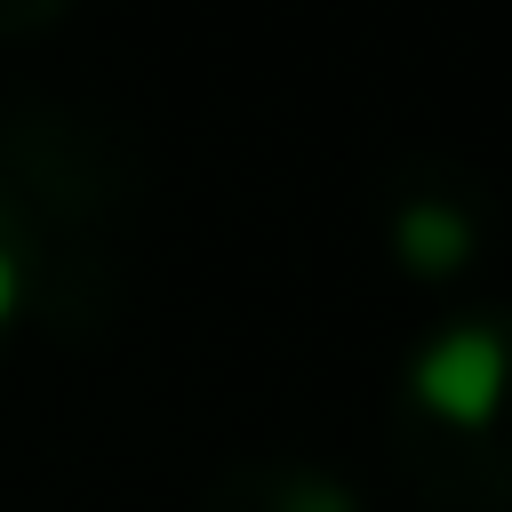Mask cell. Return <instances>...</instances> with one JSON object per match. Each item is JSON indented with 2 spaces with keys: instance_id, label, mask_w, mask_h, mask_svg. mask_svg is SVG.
<instances>
[{
  "instance_id": "1",
  "label": "cell",
  "mask_w": 512,
  "mask_h": 512,
  "mask_svg": "<svg viewBox=\"0 0 512 512\" xmlns=\"http://www.w3.org/2000/svg\"><path fill=\"white\" fill-rule=\"evenodd\" d=\"M496 440H504V320L456 312L400 368V448H408V464L440 456V472H432L440 496L472 504V488H480V504H496V488H504Z\"/></svg>"
},
{
  "instance_id": "2",
  "label": "cell",
  "mask_w": 512,
  "mask_h": 512,
  "mask_svg": "<svg viewBox=\"0 0 512 512\" xmlns=\"http://www.w3.org/2000/svg\"><path fill=\"white\" fill-rule=\"evenodd\" d=\"M384 248H392V264L408 280H448L480 248V200L472 192H448V176L392 184L384 192Z\"/></svg>"
},
{
  "instance_id": "3",
  "label": "cell",
  "mask_w": 512,
  "mask_h": 512,
  "mask_svg": "<svg viewBox=\"0 0 512 512\" xmlns=\"http://www.w3.org/2000/svg\"><path fill=\"white\" fill-rule=\"evenodd\" d=\"M200 512H368V504L344 472L288 448H256V456H232L200 488Z\"/></svg>"
},
{
  "instance_id": "4",
  "label": "cell",
  "mask_w": 512,
  "mask_h": 512,
  "mask_svg": "<svg viewBox=\"0 0 512 512\" xmlns=\"http://www.w3.org/2000/svg\"><path fill=\"white\" fill-rule=\"evenodd\" d=\"M48 296V216H32L8 184H0V344L8 328Z\"/></svg>"
},
{
  "instance_id": "5",
  "label": "cell",
  "mask_w": 512,
  "mask_h": 512,
  "mask_svg": "<svg viewBox=\"0 0 512 512\" xmlns=\"http://www.w3.org/2000/svg\"><path fill=\"white\" fill-rule=\"evenodd\" d=\"M40 24H64V0H32V8H0V32H40Z\"/></svg>"
}]
</instances>
